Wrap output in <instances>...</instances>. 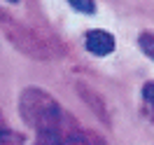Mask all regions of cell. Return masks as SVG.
<instances>
[{
	"label": "cell",
	"mask_w": 154,
	"mask_h": 145,
	"mask_svg": "<svg viewBox=\"0 0 154 145\" xmlns=\"http://www.w3.org/2000/svg\"><path fill=\"white\" fill-rule=\"evenodd\" d=\"M19 112L23 117V122L38 131L40 140L45 145H54L66 131L77 126L75 119L58 106L56 98L38 87H28L21 91Z\"/></svg>",
	"instance_id": "cell-1"
},
{
	"label": "cell",
	"mask_w": 154,
	"mask_h": 145,
	"mask_svg": "<svg viewBox=\"0 0 154 145\" xmlns=\"http://www.w3.org/2000/svg\"><path fill=\"white\" fill-rule=\"evenodd\" d=\"M5 38L10 40L14 47L19 49L21 54H26L30 58H38V61H51L61 54V49L47 38L42 35L40 30L23 26V24H5Z\"/></svg>",
	"instance_id": "cell-2"
},
{
	"label": "cell",
	"mask_w": 154,
	"mask_h": 145,
	"mask_svg": "<svg viewBox=\"0 0 154 145\" xmlns=\"http://www.w3.org/2000/svg\"><path fill=\"white\" fill-rule=\"evenodd\" d=\"M84 45L96 56H107V54L115 52V38L110 33H105V30H91V33H87Z\"/></svg>",
	"instance_id": "cell-3"
},
{
	"label": "cell",
	"mask_w": 154,
	"mask_h": 145,
	"mask_svg": "<svg viewBox=\"0 0 154 145\" xmlns=\"http://www.w3.org/2000/svg\"><path fill=\"white\" fill-rule=\"evenodd\" d=\"M54 145H105V140H103L100 136L91 134V131H84V129H79V126H72V129L66 131Z\"/></svg>",
	"instance_id": "cell-4"
},
{
	"label": "cell",
	"mask_w": 154,
	"mask_h": 145,
	"mask_svg": "<svg viewBox=\"0 0 154 145\" xmlns=\"http://www.w3.org/2000/svg\"><path fill=\"white\" fill-rule=\"evenodd\" d=\"M138 45H140V49L154 61V33H143V35L138 38Z\"/></svg>",
	"instance_id": "cell-5"
},
{
	"label": "cell",
	"mask_w": 154,
	"mask_h": 145,
	"mask_svg": "<svg viewBox=\"0 0 154 145\" xmlns=\"http://www.w3.org/2000/svg\"><path fill=\"white\" fill-rule=\"evenodd\" d=\"M0 145H23V140H21L19 134H14L10 129H2L0 131Z\"/></svg>",
	"instance_id": "cell-6"
},
{
	"label": "cell",
	"mask_w": 154,
	"mask_h": 145,
	"mask_svg": "<svg viewBox=\"0 0 154 145\" xmlns=\"http://www.w3.org/2000/svg\"><path fill=\"white\" fill-rule=\"evenodd\" d=\"M77 12H84V14H94L96 12V2L94 0H68Z\"/></svg>",
	"instance_id": "cell-7"
},
{
	"label": "cell",
	"mask_w": 154,
	"mask_h": 145,
	"mask_svg": "<svg viewBox=\"0 0 154 145\" xmlns=\"http://www.w3.org/2000/svg\"><path fill=\"white\" fill-rule=\"evenodd\" d=\"M143 98L154 108V82H147V84L143 87Z\"/></svg>",
	"instance_id": "cell-8"
},
{
	"label": "cell",
	"mask_w": 154,
	"mask_h": 145,
	"mask_svg": "<svg viewBox=\"0 0 154 145\" xmlns=\"http://www.w3.org/2000/svg\"><path fill=\"white\" fill-rule=\"evenodd\" d=\"M7 21H10V17H7V14H5V12L0 10V24H7Z\"/></svg>",
	"instance_id": "cell-9"
},
{
	"label": "cell",
	"mask_w": 154,
	"mask_h": 145,
	"mask_svg": "<svg viewBox=\"0 0 154 145\" xmlns=\"http://www.w3.org/2000/svg\"><path fill=\"white\" fill-rule=\"evenodd\" d=\"M2 129H7V124H5V117L0 115V131H2Z\"/></svg>",
	"instance_id": "cell-10"
},
{
	"label": "cell",
	"mask_w": 154,
	"mask_h": 145,
	"mask_svg": "<svg viewBox=\"0 0 154 145\" xmlns=\"http://www.w3.org/2000/svg\"><path fill=\"white\" fill-rule=\"evenodd\" d=\"M10 2H17V0H10Z\"/></svg>",
	"instance_id": "cell-11"
}]
</instances>
